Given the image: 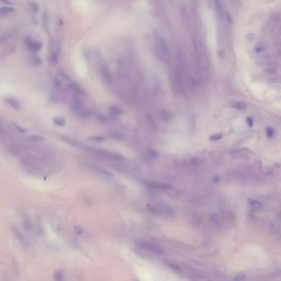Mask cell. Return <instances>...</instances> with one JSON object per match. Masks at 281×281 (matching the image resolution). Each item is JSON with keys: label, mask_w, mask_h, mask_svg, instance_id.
<instances>
[{"label": "cell", "mask_w": 281, "mask_h": 281, "mask_svg": "<svg viewBox=\"0 0 281 281\" xmlns=\"http://www.w3.org/2000/svg\"><path fill=\"white\" fill-rule=\"evenodd\" d=\"M144 185H146L149 188L153 189H159V190H166V189L171 188L169 185H166V184H162V183L156 182V181H144Z\"/></svg>", "instance_id": "ba28073f"}, {"label": "cell", "mask_w": 281, "mask_h": 281, "mask_svg": "<svg viewBox=\"0 0 281 281\" xmlns=\"http://www.w3.org/2000/svg\"><path fill=\"white\" fill-rule=\"evenodd\" d=\"M15 12V9L11 8V7H3V8H1L0 9V12H1V14L4 16V15H9V14H12L13 12Z\"/></svg>", "instance_id": "9a60e30c"}, {"label": "cell", "mask_w": 281, "mask_h": 281, "mask_svg": "<svg viewBox=\"0 0 281 281\" xmlns=\"http://www.w3.org/2000/svg\"><path fill=\"white\" fill-rule=\"evenodd\" d=\"M54 278L56 280H61V279H63L64 278V273L62 272L61 270H57L56 272H55L54 274Z\"/></svg>", "instance_id": "7402d4cb"}, {"label": "cell", "mask_w": 281, "mask_h": 281, "mask_svg": "<svg viewBox=\"0 0 281 281\" xmlns=\"http://www.w3.org/2000/svg\"><path fill=\"white\" fill-rule=\"evenodd\" d=\"M155 45H156L157 52L159 55V58L166 62L169 61L170 50L168 48V45L165 39L159 34L155 35Z\"/></svg>", "instance_id": "6da1fadb"}, {"label": "cell", "mask_w": 281, "mask_h": 281, "mask_svg": "<svg viewBox=\"0 0 281 281\" xmlns=\"http://www.w3.org/2000/svg\"><path fill=\"white\" fill-rule=\"evenodd\" d=\"M247 203L249 205L252 209H261L262 208V204L258 201L256 200H253V199H248L247 200Z\"/></svg>", "instance_id": "5bb4252c"}, {"label": "cell", "mask_w": 281, "mask_h": 281, "mask_svg": "<svg viewBox=\"0 0 281 281\" xmlns=\"http://www.w3.org/2000/svg\"><path fill=\"white\" fill-rule=\"evenodd\" d=\"M5 102H7V104H8L14 110H19L21 109L20 103L16 99L12 98V97H8V98L5 99Z\"/></svg>", "instance_id": "30bf717a"}, {"label": "cell", "mask_w": 281, "mask_h": 281, "mask_svg": "<svg viewBox=\"0 0 281 281\" xmlns=\"http://www.w3.org/2000/svg\"><path fill=\"white\" fill-rule=\"evenodd\" d=\"M26 45L27 48L30 49V50H32V51H38V50H40V49L42 48V43L40 42V41H36L34 39H32V38H27L26 40Z\"/></svg>", "instance_id": "277c9868"}, {"label": "cell", "mask_w": 281, "mask_h": 281, "mask_svg": "<svg viewBox=\"0 0 281 281\" xmlns=\"http://www.w3.org/2000/svg\"><path fill=\"white\" fill-rule=\"evenodd\" d=\"M15 128H16L18 131L22 132V133H25V132H26V130H25L24 128H22V126H19V125H15Z\"/></svg>", "instance_id": "f546056e"}, {"label": "cell", "mask_w": 281, "mask_h": 281, "mask_svg": "<svg viewBox=\"0 0 281 281\" xmlns=\"http://www.w3.org/2000/svg\"><path fill=\"white\" fill-rule=\"evenodd\" d=\"M214 3H215V10H216L218 16L220 18H223V17L226 14V12H225V8H224L223 1L222 0H214Z\"/></svg>", "instance_id": "8992f818"}, {"label": "cell", "mask_w": 281, "mask_h": 281, "mask_svg": "<svg viewBox=\"0 0 281 281\" xmlns=\"http://www.w3.org/2000/svg\"><path fill=\"white\" fill-rule=\"evenodd\" d=\"M97 119H98L99 120H100V121L104 122V121H106V120H107V117H106V116H102V115H101V116H98V118H97Z\"/></svg>", "instance_id": "1f68e13d"}, {"label": "cell", "mask_w": 281, "mask_h": 281, "mask_svg": "<svg viewBox=\"0 0 281 281\" xmlns=\"http://www.w3.org/2000/svg\"><path fill=\"white\" fill-rule=\"evenodd\" d=\"M93 152L96 155L100 157L108 158L110 160H116V161H124L125 160V157L120 154L116 153V152H111V151L106 150L102 148H95L93 149Z\"/></svg>", "instance_id": "7a4b0ae2"}, {"label": "cell", "mask_w": 281, "mask_h": 281, "mask_svg": "<svg viewBox=\"0 0 281 281\" xmlns=\"http://www.w3.org/2000/svg\"><path fill=\"white\" fill-rule=\"evenodd\" d=\"M32 8L33 9V10H34V11H37L38 10V8H39V6H38V4H36V3H32Z\"/></svg>", "instance_id": "d6a6232c"}, {"label": "cell", "mask_w": 281, "mask_h": 281, "mask_svg": "<svg viewBox=\"0 0 281 281\" xmlns=\"http://www.w3.org/2000/svg\"><path fill=\"white\" fill-rule=\"evenodd\" d=\"M108 112H109V114H110V116H120V115H121L124 111H123V110H122L120 107H119L112 106V107H109V109H108Z\"/></svg>", "instance_id": "8fae6325"}, {"label": "cell", "mask_w": 281, "mask_h": 281, "mask_svg": "<svg viewBox=\"0 0 281 281\" xmlns=\"http://www.w3.org/2000/svg\"><path fill=\"white\" fill-rule=\"evenodd\" d=\"M69 87L74 92V93L78 94V95H80V96H84V95H85V93H84L83 90L82 89L81 87H79L78 84L75 83H70Z\"/></svg>", "instance_id": "4fadbf2b"}, {"label": "cell", "mask_w": 281, "mask_h": 281, "mask_svg": "<svg viewBox=\"0 0 281 281\" xmlns=\"http://www.w3.org/2000/svg\"><path fill=\"white\" fill-rule=\"evenodd\" d=\"M12 232H14L15 236L17 237V238H18V241L20 242L22 244L23 246H26L27 242H26V238H25V237L22 235V233L18 229H16V228H12Z\"/></svg>", "instance_id": "7c38bea8"}, {"label": "cell", "mask_w": 281, "mask_h": 281, "mask_svg": "<svg viewBox=\"0 0 281 281\" xmlns=\"http://www.w3.org/2000/svg\"><path fill=\"white\" fill-rule=\"evenodd\" d=\"M250 154V149L247 148H237L232 152V156L236 157H242L247 156Z\"/></svg>", "instance_id": "9c48e42d"}, {"label": "cell", "mask_w": 281, "mask_h": 281, "mask_svg": "<svg viewBox=\"0 0 281 281\" xmlns=\"http://www.w3.org/2000/svg\"><path fill=\"white\" fill-rule=\"evenodd\" d=\"M139 246H141L142 248L146 250H148V251H150V252H153L154 253H156V254H163L164 253V251L162 249L161 246H159L158 245H156V244L154 243H151V242H139V243H138Z\"/></svg>", "instance_id": "3957f363"}, {"label": "cell", "mask_w": 281, "mask_h": 281, "mask_svg": "<svg viewBox=\"0 0 281 281\" xmlns=\"http://www.w3.org/2000/svg\"><path fill=\"white\" fill-rule=\"evenodd\" d=\"M74 231L78 235H81L83 233V229L81 228H75L74 229Z\"/></svg>", "instance_id": "4dcf8cb0"}, {"label": "cell", "mask_w": 281, "mask_h": 281, "mask_svg": "<svg viewBox=\"0 0 281 281\" xmlns=\"http://www.w3.org/2000/svg\"><path fill=\"white\" fill-rule=\"evenodd\" d=\"M29 139L32 141H34V142H39L41 140H43V138L41 136H39V135H31L29 137Z\"/></svg>", "instance_id": "484cf974"}, {"label": "cell", "mask_w": 281, "mask_h": 281, "mask_svg": "<svg viewBox=\"0 0 281 281\" xmlns=\"http://www.w3.org/2000/svg\"><path fill=\"white\" fill-rule=\"evenodd\" d=\"M246 122L248 123V125H249V126H251V127L253 125V120H252V118H247V119H246Z\"/></svg>", "instance_id": "836d02e7"}, {"label": "cell", "mask_w": 281, "mask_h": 281, "mask_svg": "<svg viewBox=\"0 0 281 281\" xmlns=\"http://www.w3.org/2000/svg\"><path fill=\"white\" fill-rule=\"evenodd\" d=\"M168 266H169V267H170L171 269H174V270H176V271H177V272H181V271H182V269H181V267H180L179 266H177V265H176V264H174V263H168Z\"/></svg>", "instance_id": "603a6c76"}, {"label": "cell", "mask_w": 281, "mask_h": 281, "mask_svg": "<svg viewBox=\"0 0 281 281\" xmlns=\"http://www.w3.org/2000/svg\"><path fill=\"white\" fill-rule=\"evenodd\" d=\"M148 155L149 157H156L158 156V153L154 149H148Z\"/></svg>", "instance_id": "4316f807"}, {"label": "cell", "mask_w": 281, "mask_h": 281, "mask_svg": "<svg viewBox=\"0 0 281 281\" xmlns=\"http://www.w3.org/2000/svg\"><path fill=\"white\" fill-rule=\"evenodd\" d=\"M90 140H92V141H94V142L96 143H102L103 141H106L107 140V137L103 136V135H96V136H92L89 138Z\"/></svg>", "instance_id": "e0dca14e"}, {"label": "cell", "mask_w": 281, "mask_h": 281, "mask_svg": "<svg viewBox=\"0 0 281 281\" xmlns=\"http://www.w3.org/2000/svg\"><path fill=\"white\" fill-rule=\"evenodd\" d=\"M211 220L215 226H219V225L221 224L220 216H219V215H218L217 214H214V215H212Z\"/></svg>", "instance_id": "ac0fdd59"}, {"label": "cell", "mask_w": 281, "mask_h": 281, "mask_svg": "<svg viewBox=\"0 0 281 281\" xmlns=\"http://www.w3.org/2000/svg\"><path fill=\"white\" fill-rule=\"evenodd\" d=\"M223 138V134L220 133H216L214 134H212L211 136L209 137V140L210 141H218V140H219Z\"/></svg>", "instance_id": "44dd1931"}, {"label": "cell", "mask_w": 281, "mask_h": 281, "mask_svg": "<svg viewBox=\"0 0 281 281\" xmlns=\"http://www.w3.org/2000/svg\"><path fill=\"white\" fill-rule=\"evenodd\" d=\"M61 138H62V139L64 140L65 142L69 143V144L73 145V146H78V147H80V146H81V144H80L78 142H77V141H75L74 139H70V138H67V137L66 138H64V137H61Z\"/></svg>", "instance_id": "ffe728a7"}, {"label": "cell", "mask_w": 281, "mask_h": 281, "mask_svg": "<svg viewBox=\"0 0 281 281\" xmlns=\"http://www.w3.org/2000/svg\"><path fill=\"white\" fill-rule=\"evenodd\" d=\"M227 105L229 106V107L233 108L236 110H246L247 108V105L244 102L242 101H238V100H231L227 102Z\"/></svg>", "instance_id": "5b68a950"}, {"label": "cell", "mask_w": 281, "mask_h": 281, "mask_svg": "<svg viewBox=\"0 0 281 281\" xmlns=\"http://www.w3.org/2000/svg\"><path fill=\"white\" fill-rule=\"evenodd\" d=\"M274 134H275V130L274 129L271 127H267L266 128V135L269 138H272L274 136Z\"/></svg>", "instance_id": "d4e9b609"}, {"label": "cell", "mask_w": 281, "mask_h": 281, "mask_svg": "<svg viewBox=\"0 0 281 281\" xmlns=\"http://www.w3.org/2000/svg\"><path fill=\"white\" fill-rule=\"evenodd\" d=\"M72 107L74 109V110H79L82 109V102L78 99H76L73 101L72 105Z\"/></svg>", "instance_id": "d6986e66"}, {"label": "cell", "mask_w": 281, "mask_h": 281, "mask_svg": "<svg viewBox=\"0 0 281 281\" xmlns=\"http://www.w3.org/2000/svg\"><path fill=\"white\" fill-rule=\"evenodd\" d=\"M110 135H111L112 138H114V139H118V140H119V139H123V136H122L121 134L119 133H112V134H110Z\"/></svg>", "instance_id": "f1b7e54d"}, {"label": "cell", "mask_w": 281, "mask_h": 281, "mask_svg": "<svg viewBox=\"0 0 281 281\" xmlns=\"http://www.w3.org/2000/svg\"><path fill=\"white\" fill-rule=\"evenodd\" d=\"M54 86H55V88H57V89H59L62 87V83L59 81V79H57V78H55V80H54Z\"/></svg>", "instance_id": "83f0119b"}, {"label": "cell", "mask_w": 281, "mask_h": 281, "mask_svg": "<svg viewBox=\"0 0 281 281\" xmlns=\"http://www.w3.org/2000/svg\"><path fill=\"white\" fill-rule=\"evenodd\" d=\"M52 120L55 125H59V126H63V125H65V120H64L63 117H60V116L55 117Z\"/></svg>", "instance_id": "2e32d148"}, {"label": "cell", "mask_w": 281, "mask_h": 281, "mask_svg": "<svg viewBox=\"0 0 281 281\" xmlns=\"http://www.w3.org/2000/svg\"><path fill=\"white\" fill-rule=\"evenodd\" d=\"M162 117L166 120H169L171 119V114H170V112H168V110H162Z\"/></svg>", "instance_id": "cb8c5ba5"}, {"label": "cell", "mask_w": 281, "mask_h": 281, "mask_svg": "<svg viewBox=\"0 0 281 281\" xmlns=\"http://www.w3.org/2000/svg\"><path fill=\"white\" fill-rule=\"evenodd\" d=\"M101 74H102V78L104 79V81L107 83H112V76L110 73V71L106 65H102L101 67Z\"/></svg>", "instance_id": "52a82bcc"}]
</instances>
